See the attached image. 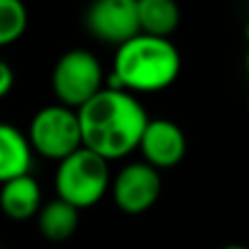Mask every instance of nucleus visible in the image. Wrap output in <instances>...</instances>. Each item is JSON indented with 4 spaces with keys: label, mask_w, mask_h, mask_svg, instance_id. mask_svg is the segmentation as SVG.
Returning <instances> with one entry per match:
<instances>
[{
    "label": "nucleus",
    "mask_w": 249,
    "mask_h": 249,
    "mask_svg": "<svg viewBox=\"0 0 249 249\" xmlns=\"http://www.w3.org/2000/svg\"><path fill=\"white\" fill-rule=\"evenodd\" d=\"M81 142L103 160H121L140 146L149 116L133 94L103 88L77 109Z\"/></svg>",
    "instance_id": "1"
},
{
    "label": "nucleus",
    "mask_w": 249,
    "mask_h": 249,
    "mask_svg": "<svg viewBox=\"0 0 249 249\" xmlns=\"http://www.w3.org/2000/svg\"><path fill=\"white\" fill-rule=\"evenodd\" d=\"M181 72V55L171 39L136 35L116 48L112 74L105 88L129 94H153L177 81Z\"/></svg>",
    "instance_id": "2"
},
{
    "label": "nucleus",
    "mask_w": 249,
    "mask_h": 249,
    "mask_svg": "<svg viewBox=\"0 0 249 249\" xmlns=\"http://www.w3.org/2000/svg\"><path fill=\"white\" fill-rule=\"evenodd\" d=\"M112 186L109 162L81 146L57 164L55 190L57 199L70 203L77 210L92 208L107 195Z\"/></svg>",
    "instance_id": "3"
},
{
    "label": "nucleus",
    "mask_w": 249,
    "mask_h": 249,
    "mask_svg": "<svg viewBox=\"0 0 249 249\" xmlns=\"http://www.w3.org/2000/svg\"><path fill=\"white\" fill-rule=\"evenodd\" d=\"M51 83L59 105L77 112L105 88V74L94 53L72 48L57 59Z\"/></svg>",
    "instance_id": "4"
},
{
    "label": "nucleus",
    "mask_w": 249,
    "mask_h": 249,
    "mask_svg": "<svg viewBox=\"0 0 249 249\" xmlns=\"http://www.w3.org/2000/svg\"><path fill=\"white\" fill-rule=\"evenodd\" d=\"M26 140L33 153L59 164L83 146L77 112L64 105L42 107L31 118Z\"/></svg>",
    "instance_id": "5"
},
{
    "label": "nucleus",
    "mask_w": 249,
    "mask_h": 249,
    "mask_svg": "<svg viewBox=\"0 0 249 249\" xmlns=\"http://www.w3.org/2000/svg\"><path fill=\"white\" fill-rule=\"evenodd\" d=\"M112 197L124 214H144L162 195V175L146 162H131L112 179Z\"/></svg>",
    "instance_id": "6"
},
{
    "label": "nucleus",
    "mask_w": 249,
    "mask_h": 249,
    "mask_svg": "<svg viewBox=\"0 0 249 249\" xmlns=\"http://www.w3.org/2000/svg\"><path fill=\"white\" fill-rule=\"evenodd\" d=\"M83 20L92 37L116 48L140 35L136 0H99L88 7Z\"/></svg>",
    "instance_id": "7"
},
{
    "label": "nucleus",
    "mask_w": 249,
    "mask_h": 249,
    "mask_svg": "<svg viewBox=\"0 0 249 249\" xmlns=\"http://www.w3.org/2000/svg\"><path fill=\"white\" fill-rule=\"evenodd\" d=\"M138 149L155 171L173 168L186 158V133L168 118H149Z\"/></svg>",
    "instance_id": "8"
},
{
    "label": "nucleus",
    "mask_w": 249,
    "mask_h": 249,
    "mask_svg": "<svg viewBox=\"0 0 249 249\" xmlns=\"http://www.w3.org/2000/svg\"><path fill=\"white\" fill-rule=\"evenodd\" d=\"M42 208V190L33 175H22L0 186V210L11 221H29Z\"/></svg>",
    "instance_id": "9"
},
{
    "label": "nucleus",
    "mask_w": 249,
    "mask_h": 249,
    "mask_svg": "<svg viewBox=\"0 0 249 249\" xmlns=\"http://www.w3.org/2000/svg\"><path fill=\"white\" fill-rule=\"evenodd\" d=\"M33 149L26 136L9 123H0V186L29 175Z\"/></svg>",
    "instance_id": "10"
},
{
    "label": "nucleus",
    "mask_w": 249,
    "mask_h": 249,
    "mask_svg": "<svg viewBox=\"0 0 249 249\" xmlns=\"http://www.w3.org/2000/svg\"><path fill=\"white\" fill-rule=\"evenodd\" d=\"M140 35L168 39L181 22V13L173 0H136Z\"/></svg>",
    "instance_id": "11"
},
{
    "label": "nucleus",
    "mask_w": 249,
    "mask_h": 249,
    "mask_svg": "<svg viewBox=\"0 0 249 249\" xmlns=\"http://www.w3.org/2000/svg\"><path fill=\"white\" fill-rule=\"evenodd\" d=\"M79 228V210L61 199L44 203L37 212V230L46 241H68Z\"/></svg>",
    "instance_id": "12"
},
{
    "label": "nucleus",
    "mask_w": 249,
    "mask_h": 249,
    "mask_svg": "<svg viewBox=\"0 0 249 249\" xmlns=\"http://www.w3.org/2000/svg\"><path fill=\"white\" fill-rule=\"evenodd\" d=\"M29 26L26 7L18 0H0V46L18 42Z\"/></svg>",
    "instance_id": "13"
},
{
    "label": "nucleus",
    "mask_w": 249,
    "mask_h": 249,
    "mask_svg": "<svg viewBox=\"0 0 249 249\" xmlns=\"http://www.w3.org/2000/svg\"><path fill=\"white\" fill-rule=\"evenodd\" d=\"M13 81H16V74H13V68L7 64V61L0 59V99L11 92L13 88Z\"/></svg>",
    "instance_id": "14"
},
{
    "label": "nucleus",
    "mask_w": 249,
    "mask_h": 249,
    "mask_svg": "<svg viewBox=\"0 0 249 249\" xmlns=\"http://www.w3.org/2000/svg\"><path fill=\"white\" fill-rule=\"evenodd\" d=\"M221 249H249V247H245V245H225Z\"/></svg>",
    "instance_id": "15"
},
{
    "label": "nucleus",
    "mask_w": 249,
    "mask_h": 249,
    "mask_svg": "<svg viewBox=\"0 0 249 249\" xmlns=\"http://www.w3.org/2000/svg\"><path fill=\"white\" fill-rule=\"evenodd\" d=\"M245 70H247V74H249V48H247V55H245Z\"/></svg>",
    "instance_id": "16"
},
{
    "label": "nucleus",
    "mask_w": 249,
    "mask_h": 249,
    "mask_svg": "<svg viewBox=\"0 0 249 249\" xmlns=\"http://www.w3.org/2000/svg\"><path fill=\"white\" fill-rule=\"evenodd\" d=\"M245 35H247V42H249V24H247V29H245Z\"/></svg>",
    "instance_id": "17"
},
{
    "label": "nucleus",
    "mask_w": 249,
    "mask_h": 249,
    "mask_svg": "<svg viewBox=\"0 0 249 249\" xmlns=\"http://www.w3.org/2000/svg\"><path fill=\"white\" fill-rule=\"evenodd\" d=\"M247 112H249V99H247Z\"/></svg>",
    "instance_id": "18"
}]
</instances>
